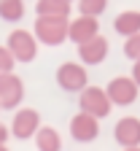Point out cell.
Listing matches in <instances>:
<instances>
[{
    "mask_svg": "<svg viewBox=\"0 0 140 151\" xmlns=\"http://www.w3.org/2000/svg\"><path fill=\"white\" fill-rule=\"evenodd\" d=\"M38 129H41V113L35 108H22L14 113L11 119V135L16 140H30L38 135Z\"/></svg>",
    "mask_w": 140,
    "mask_h": 151,
    "instance_id": "obj_6",
    "label": "cell"
},
{
    "mask_svg": "<svg viewBox=\"0 0 140 151\" xmlns=\"http://www.w3.org/2000/svg\"><path fill=\"white\" fill-rule=\"evenodd\" d=\"M0 111H3V108H0Z\"/></svg>",
    "mask_w": 140,
    "mask_h": 151,
    "instance_id": "obj_24",
    "label": "cell"
},
{
    "mask_svg": "<svg viewBox=\"0 0 140 151\" xmlns=\"http://www.w3.org/2000/svg\"><path fill=\"white\" fill-rule=\"evenodd\" d=\"M6 49L14 54L16 62H32L38 57V38L30 30H11L8 41H6Z\"/></svg>",
    "mask_w": 140,
    "mask_h": 151,
    "instance_id": "obj_2",
    "label": "cell"
},
{
    "mask_svg": "<svg viewBox=\"0 0 140 151\" xmlns=\"http://www.w3.org/2000/svg\"><path fill=\"white\" fill-rule=\"evenodd\" d=\"M67 30H70V19L62 16H35L32 24V35L43 46H62L67 41Z\"/></svg>",
    "mask_w": 140,
    "mask_h": 151,
    "instance_id": "obj_1",
    "label": "cell"
},
{
    "mask_svg": "<svg viewBox=\"0 0 140 151\" xmlns=\"http://www.w3.org/2000/svg\"><path fill=\"white\" fill-rule=\"evenodd\" d=\"M121 151H140V146H137V148H121Z\"/></svg>",
    "mask_w": 140,
    "mask_h": 151,
    "instance_id": "obj_22",
    "label": "cell"
},
{
    "mask_svg": "<svg viewBox=\"0 0 140 151\" xmlns=\"http://www.w3.org/2000/svg\"><path fill=\"white\" fill-rule=\"evenodd\" d=\"M124 57L132 62H140V32L124 41Z\"/></svg>",
    "mask_w": 140,
    "mask_h": 151,
    "instance_id": "obj_17",
    "label": "cell"
},
{
    "mask_svg": "<svg viewBox=\"0 0 140 151\" xmlns=\"http://www.w3.org/2000/svg\"><path fill=\"white\" fill-rule=\"evenodd\" d=\"M0 151H8V146H6V143H0Z\"/></svg>",
    "mask_w": 140,
    "mask_h": 151,
    "instance_id": "obj_21",
    "label": "cell"
},
{
    "mask_svg": "<svg viewBox=\"0 0 140 151\" xmlns=\"http://www.w3.org/2000/svg\"><path fill=\"white\" fill-rule=\"evenodd\" d=\"M113 140L121 148H137L140 146V119L137 116H124L113 127Z\"/></svg>",
    "mask_w": 140,
    "mask_h": 151,
    "instance_id": "obj_9",
    "label": "cell"
},
{
    "mask_svg": "<svg viewBox=\"0 0 140 151\" xmlns=\"http://www.w3.org/2000/svg\"><path fill=\"white\" fill-rule=\"evenodd\" d=\"M137 92H140V86L132 81V76H116V78H111L108 86H105L108 100L113 105H121V108H127V105H132L137 100Z\"/></svg>",
    "mask_w": 140,
    "mask_h": 151,
    "instance_id": "obj_5",
    "label": "cell"
},
{
    "mask_svg": "<svg viewBox=\"0 0 140 151\" xmlns=\"http://www.w3.org/2000/svg\"><path fill=\"white\" fill-rule=\"evenodd\" d=\"M78 108L84 113H89V116H94V119H105L111 113V108H113V103L108 100L103 86H86L78 94Z\"/></svg>",
    "mask_w": 140,
    "mask_h": 151,
    "instance_id": "obj_3",
    "label": "cell"
},
{
    "mask_svg": "<svg viewBox=\"0 0 140 151\" xmlns=\"http://www.w3.org/2000/svg\"><path fill=\"white\" fill-rule=\"evenodd\" d=\"M35 148L38 151H62V138L54 127H41L35 135Z\"/></svg>",
    "mask_w": 140,
    "mask_h": 151,
    "instance_id": "obj_14",
    "label": "cell"
},
{
    "mask_svg": "<svg viewBox=\"0 0 140 151\" xmlns=\"http://www.w3.org/2000/svg\"><path fill=\"white\" fill-rule=\"evenodd\" d=\"M100 135V119L89 116V113H75V116L70 119V138L78 140V143H92L97 140Z\"/></svg>",
    "mask_w": 140,
    "mask_h": 151,
    "instance_id": "obj_8",
    "label": "cell"
},
{
    "mask_svg": "<svg viewBox=\"0 0 140 151\" xmlns=\"http://www.w3.org/2000/svg\"><path fill=\"white\" fill-rule=\"evenodd\" d=\"M24 16V0H0V19L3 22H22Z\"/></svg>",
    "mask_w": 140,
    "mask_h": 151,
    "instance_id": "obj_15",
    "label": "cell"
},
{
    "mask_svg": "<svg viewBox=\"0 0 140 151\" xmlns=\"http://www.w3.org/2000/svg\"><path fill=\"white\" fill-rule=\"evenodd\" d=\"M108 8V0H78V11H81V16H100L105 14Z\"/></svg>",
    "mask_w": 140,
    "mask_h": 151,
    "instance_id": "obj_16",
    "label": "cell"
},
{
    "mask_svg": "<svg viewBox=\"0 0 140 151\" xmlns=\"http://www.w3.org/2000/svg\"><path fill=\"white\" fill-rule=\"evenodd\" d=\"M57 84L65 92H78L81 94L89 86V73L81 62H62L57 68Z\"/></svg>",
    "mask_w": 140,
    "mask_h": 151,
    "instance_id": "obj_4",
    "label": "cell"
},
{
    "mask_svg": "<svg viewBox=\"0 0 140 151\" xmlns=\"http://www.w3.org/2000/svg\"><path fill=\"white\" fill-rule=\"evenodd\" d=\"M67 3H73V0H67Z\"/></svg>",
    "mask_w": 140,
    "mask_h": 151,
    "instance_id": "obj_23",
    "label": "cell"
},
{
    "mask_svg": "<svg viewBox=\"0 0 140 151\" xmlns=\"http://www.w3.org/2000/svg\"><path fill=\"white\" fill-rule=\"evenodd\" d=\"M35 14L38 16H62V19H70V3L67 0H38L35 3Z\"/></svg>",
    "mask_w": 140,
    "mask_h": 151,
    "instance_id": "obj_13",
    "label": "cell"
},
{
    "mask_svg": "<svg viewBox=\"0 0 140 151\" xmlns=\"http://www.w3.org/2000/svg\"><path fill=\"white\" fill-rule=\"evenodd\" d=\"M113 30L124 38H132L140 32V11H121L113 19Z\"/></svg>",
    "mask_w": 140,
    "mask_h": 151,
    "instance_id": "obj_12",
    "label": "cell"
},
{
    "mask_svg": "<svg viewBox=\"0 0 140 151\" xmlns=\"http://www.w3.org/2000/svg\"><path fill=\"white\" fill-rule=\"evenodd\" d=\"M108 51H111V43L105 41L103 35H97V38H92L89 43L78 46V60H81L84 68H94V65H103L105 62Z\"/></svg>",
    "mask_w": 140,
    "mask_h": 151,
    "instance_id": "obj_10",
    "label": "cell"
},
{
    "mask_svg": "<svg viewBox=\"0 0 140 151\" xmlns=\"http://www.w3.org/2000/svg\"><path fill=\"white\" fill-rule=\"evenodd\" d=\"M14 65H16L14 54H11L6 46H0V76H8V73H14Z\"/></svg>",
    "mask_w": 140,
    "mask_h": 151,
    "instance_id": "obj_18",
    "label": "cell"
},
{
    "mask_svg": "<svg viewBox=\"0 0 140 151\" xmlns=\"http://www.w3.org/2000/svg\"><path fill=\"white\" fill-rule=\"evenodd\" d=\"M8 135H11V129H8L3 122H0V143H6V140H8Z\"/></svg>",
    "mask_w": 140,
    "mask_h": 151,
    "instance_id": "obj_19",
    "label": "cell"
},
{
    "mask_svg": "<svg viewBox=\"0 0 140 151\" xmlns=\"http://www.w3.org/2000/svg\"><path fill=\"white\" fill-rule=\"evenodd\" d=\"M132 81L140 86V62H135V65H132Z\"/></svg>",
    "mask_w": 140,
    "mask_h": 151,
    "instance_id": "obj_20",
    "label": "cell"
},
{
    "mask_svg": "<svg viewBox=\"0 0 140 151\" xmlns=\"http://www.w3.org/2000/svg\"><path fill=\"white\" fill-rule=\"evenodd\" d=\"M100 35V22L94 16H78L70 22V30H67V41H73L75 46H84L89 43L92 38Z\"/></svg>",
    "mask_w": 140,
    "mask_h": 151,
    "instance_id": "obj_11",
    "label": "cell"
},
{
    "mask_svg": "<svg viewBox=\"0 0 140 151\" xmlns=\"http://www.w3.org/2000/svg\"><path fill=\"white\" fill-rule=\"evenodd\" d=\"M24 100V84L16 73H8V76H0V108L6 111H14L19 108Z\"/></svg>",
    "mask_w": 140,
    "mask_h": 151,
    "instance_id": "obj_7",
    "label": "cell"
}]
</instances>
